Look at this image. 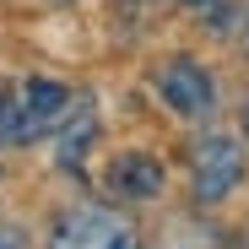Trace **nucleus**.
<instances>
[{
  "instance_id": "obj_1",
  "label": "nucleus",
  "mask_w": 249,
  "mask_h": 249,
  "mask_svg": "<svg viewBox=\"0 0 249 249\" xmlns=\"http://www.w3.org/2000/svg\"><path fill=\"white\" fill-rule=\"evenodd\" d=\"M49 249H141V244H136V228L124 217L87 206V212H71L54 228V244Z\"/></svg>"
},
{
  "instance_id": "obj_2",
  "label": "nucleus",
  "mask_w": 249,
  "mask_h": 249,
  "mask_svg": "<svg viewBox=\"0 0 249 249\" xmlns=\"http://www.w3.org/2000/svg\"><path fill=\"white\" fill-rule=\"evenodd\" d=\"M244 179V146L233 136H206L195 146V195L200 200H228Z\"/></svg>"
},
{
  "instance_id": "obj_3",
  "label": "nucleus",
  "mask_w": 249,
  "mask_h": 249,
  "mask_svg": "<svg viewBox=\"0 0 249 249\" xmlns=\"http://www.w3.org/2000/svg\"><path fill=\"white\" fill-rule=\"evenodd\" d=\"M71 108V92L60 87V81H44V76H33L27 87H22V103H11V119H6V141H33V136H44L49 124Z\"/></svg>"
},
{
  "instance_id": "obj_4",
  "label": "nucleus",
  "mask_w": 249,
  "mask_h": 249,
  "mask_svg": "<svg viewBox=\"0 0 249 249\" xmlns=\"http://www.w3.org/2000/svg\"><path fill=\"white\" fill-rule=\"evenodd\" d=\"M157 92H162V103H168L174 114H184V119H200V114H212L217 108V87H212V76H206L195 60H168V71L157 76Z\"/></svg>"
},
{
  "instance_id": "obj_5",
  "label": "nucleus",
  "mask_w": 249,
  "mask_h": 249,
  "mask_svg": "<svg viewBox=\"0 0 249 249\" xmlns=\"http://www.w3.org/2000/svg\"><path fill=\"white\" fill-rule=\"evenodd\" d=\"M108 184L130 200H152V195H162V162L146 157V152H124L108 168Z\"/></svg>"
},
{
  "instance_id": "obj_6",
  "label": "nucleus",
  "mask_w": 249,
  "mask_h": 249,
  "mask_svg": "<svg viewBox=\"0 0 249 249\" xmlns=\"http://www.w3.org/2000/svg\"><path fill=\"white\" fill-rule=\"evenodd\" d=\"M0 249H17V233H0Z\"/></svg>"
},
{
  "instance_id": "obj_7",
  "label": "nucleus",
  "mask_w": 249,
  "mask_h": 249,
  "mask_svg": "<svg viewBox=\"0 0 249 249\" xmlns=\"http://www.w3.org/2000/svg\"><path fill=\"white\" fill-rule=\"evenodd\" d=\"M184 6H206V0H184Z\"/></svg>"
},
{
  "instance_id": "obj_8",
  "label": "nucleus",
  "mask_w": 249,
  "mask_h": 249,
  "mask_svg": "<svg viewBox=\"0 0 249 249\" xmlns=\"http://www.w3.org/2000/svg\"><path fill=\"white\" fill-rule=\"evenodd\" d=\"M244 130H249V108H244Z\"/></svg>"
},
{
  "instance_id": "obj_9",
  "label": "nucleus",
  "mask_w": 249,
  "mask_h": 249,
  "mask_svg": "<svg viewBox=\"0 0 249 249\" xmlns=\"http://www.w3.org/2000/svg\"><path fill=\"white\" fill-rule=\"evenodd\" d=\"M244 44H249V27H244Z\"/></svg>"
}]
</instances>
